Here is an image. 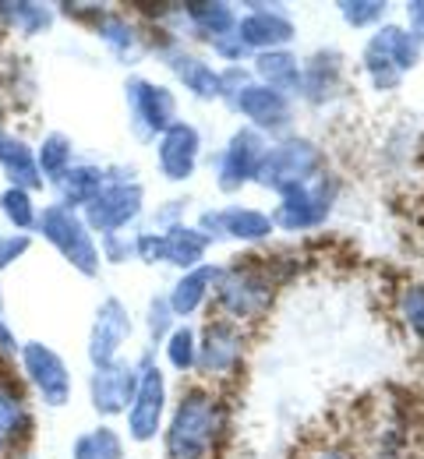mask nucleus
Segmentation results:
<instances>
[{
  "mask_svg": "<svg viewBox=\"0 0 424 459\" xmlns=\"http://www.w3.org/2000/svg\"><path fill=\"white\" fill-rule=\"evenodd\" d=\"M216 276H220V265L205 262L198 269H187L174 280V287L167 290V300L177 315V322H191L198 311H205L212 304V290H216Z\"/></svg>",
  "mask_w": 424,
  "mask_h": 459,
  "instance_id": "22",
  "label": "nucleus"
},
{
  "mask_svg": "<svg viewBox=\"0 0 424 459\" xmlns=\"http://www.w3.org/2000/svg\"><path fill=\"white\" fill-rule=\"evenodd\" d=\"M36 163H39L43 180L54 187L64 173L78 163V160H74V142H71L64 131H50V134H43V142L36 145Z\"/></svg>",
  "mask_w": 424,
  "mask_h": 459,
  "instance_id": "30",
  "label": "nucleus"
},
{
  "mask_svg": "<svg viewBox=\"0 0 424 459\" xmlns=\"http://www.w3.org/2000/svg\"><path fill=\"white\" fill-rule=\"evenodd\" d=\"M230 107V114H238L244 120V127H255L258 134H265L269 142L283 138L294 131V114H298V103L262 82H247L241 85L230 100H223Z\"/></svg>",
  "mask_w": 424,
  "mask_h": 459,
  "instance_id": "8",
  "label": "nucleus"
},
{
  "mask_svg": "<svg viewBox=\"0 0 424 459\" xmlns=\"http://www.w3.org/2000/svg\"><path fill=\"white\" fill-rule=\"evenodd\" d=\"M103 187H107V167H100V163H74V167L54 184L57 202L67 205V209H74V212H82Z\"/></svg>",
  "mask_w": 424,
  "mask_h": 459,
  "instance_id": "26",
  "label": "nucleus"
},
{
  "mask_svg": "<svg viewBox=\"0 0 424 459\" xmlns=\"http://www.w3.org/2000/svg\"><path fill=\"white\" fill-rule=\"evenodd\" d=\"M92 32L103 43V50L110 57H117L121 64H134L145 54V29L131 14H124V11L100 7V14L92 18Z\"/></svg>",
  "mask_w": 424,
  "mask_h": 459,
  "instance_id": "19",
  "label": "nucleus"
},
{
  "mask_svg": "<svg viewBox=\"0 0 424 459\" xmlns=\"http://www.w3.org/2000/svg\"><path fill=\"white\" fill-rule=\"evenodd\" d=\"M0 311H4V297H0Z\"/></svg>",
  "mask_w": 424,
  "mask_h": 459,
  "instance_id": "48",
  "label": "nucleus"
},
{
  "mask_svg": "<svg viewBox=\"0 0 424 459\" xmlns=\"http://www.w3.org/2000/svg\"><path fill=\"white\" fill-rule=\"evenodd\" d=\"M7 453H14V446H11V438H7V431L0 428V459L7 456Z\"/></svg>",
  "mask_w": 424,
  "mask_h": 459,
  "instance_id": "47",
  "label": "nucleus"
},
{
  "mask_svg": "<svg viewBox=\"0 0 424 459\" xmlns=\"http://www.w3.org/2000/svg\"><path fill=\"white\" fill-rule=\"evenodd\" d=\"M251 74H255V82H262V85H269V89H276V92H283V96H290L294 103H298V89H301V60L294 57L290 50H269V54H258V57H251Z\"/></svg>",
  "mask_w": 424,
  "mask_h": 459,
  "instance_id": "24",
  "label": "nucleus"
},
{
  "mask_svg": "<svg viewBox=\"0 0 424 459\" xmlns=\"http://www.w3.org/2000/svg\"><path fill=\"white\" fill-rule=\"evenodd\" d=\"M322 173H325V149L315 138L290 131V134L269 142V149L262 156V167L255 173V184L280 198L287 191L315 184Z\"/></svg>",
  "mask_w": 424,
  "mask_h": 459,
  "instance_id": "3",
  "label": "nucleus"
},
{
  "mask_svg": "<svg viewBox=\"0 0 424 459\" xmlns=\"http://www.w3.org/2000/svg\"><path fill=\"white\" fill-rule=\"evenodd\" d=\"M202 163V131L191 120H177L167 134L156 138V170L167 184L191 180Z\"/></svg>",
  "mask_w": 424,
  "mask_h": 459,
  "instance_id": "17",
  "label": "nucleus"
},
{
  "mask_svg": "<svg viewBox=\"0 0 424 459\" xmlns=\"http://www.w3.org/2000/svg\"><path fill=\"white\" fill-rule=\"evenodd\" d=\"M134 258L142 265H163L167 262V237H163V230H138L134 233Z\"/></svg>",
  "mask_w": 424,
  "mask_h": 459,
  "instance_id": "38",
  "label": "nucleus"
},
{
  "mask_svg": "<svg viewBox=\"0 0 424 459\" xmlns=\"http://www.w3.org/2000/svg\"><path fill=\"white\" fill-rule=\"evenodd\" d=\"M361 71H364V78H368V85H371L375 92H382V96H385V92H396V89L403 85V74L382 57L378 50H371V47L361 50Z\"/></svg>",
  "mask_w": 424,
  "mask_h": 459,
  "instance_id": "36",
  "label": "nucleus"
},
{
  "mask_svg": "<svg viewBox=\"0 0 424 459\" xmlns=\"http://www.w3.org/2000/svg\"><path fill=\"white\" fill-rule=\"evenodd\" d=\"M0 428L7 431V438H11L14 449H18L22 442H29V438H32V428H36L32 410L18 396V389H11L7 382H0Z\"/></svg>",
  "mask_w": 424,
  "mask_h": 459,
  "instance_id": "31",
  "label": "nucleus"
},
{
  "mask_svg": "<svg viewBox=\"0 0 424 459\" xmlns=\"http://www.w3.org/2000/svg\"><path fill=\"white\" fill-rule=\"evenodd\" d=\"M36 233L61 255L78 276L96 280V276L103 273L100 240H96V233L89 230V223L82 220V212L67 209V205H61V202H50V205L39 209Z\"/></svg>",
  "mask_w": 424,
  "mask_h": 459,
  "instance_id": "4",
  "label": "nucleus"
},
{
  "mask_svg": "<svg viewBox=\"0 0 424 459\" xmlns=\"http://www.w3.org/2000/svg\"><path fill=\"white\" fill-rule=\"evenodd\" d=\"M163 237H167V262L163 265H174L181 273L205 265V255H209L212 240L195 227V223H181V227L174 230H163Z\"/></svg>",
  "mask_w": 424,
  "mask_h": 459,
  "instance_id": "27",
  "label": "nucleus"
},
{
  "mask_svg": "<svg viewBox=\"0 0 424 459\" xmlns=\"http://www.w3.org/2000/svg\"><path fill=\"white\" fill-rule=\"evenodd\" d=\"M177 18L184 22V32L191 39H202L209 47V43L238 32L241 11L227 0H187V4H177Z\"/></svg>",
  "mask_w": 424,
  "mask_h": 459,
  "instance_id": "18",
  "label": "nucleus"
},
{
  "mask_svg": "<svg viewBox=\"0 0 424 459\" xmlns=\"http://www.w3.org/2000/svg\"><path fill=\"white\" fill-rule=\"evenodd\" d=\"M230 435V406L216 385L187 382L170 403L163 459H216Z\"/></svg>",
  "mask_w": 424,
  "mask_h": 459,
  "instance_id": "1",
  "label": "nucleus"
},
{
  "mask_svg": "<svg viewBox=\"0 0 424 459\" xmlns=\"http://www.w3.org/2000/svg\"><path fill=\"white\" fill-rule=\"evenodd\" d=\"M100 255H103V265H124L134 258V233H107L100 237Z\"/></svg>",
  "mask_w": 424,
  "mask_h": 459,
  "instance_id": "39",
  "label": "nucleus"
},
{
  "mask_svg": "<svg viewBox=\"0 0 424 459\" xmlns=\"http://www.w3.org/2000/svg\"><path fill=\"white\" fill-rule=\"evenodd\" d=\"M18 368L47 410H64L74 396V375L61 353L43 340H29L18 350Z\"/></svg>",
  "mask_w": 424,
  "mask_h": 459,
  "instance_id": "9",
  "label": "nucleus"
},
{
  "mask_svg": "<svg viewBox=\"0 0 424 459\" xmlns=\"http://www.w3.org/2000/svg\"><path fill=\"white\" fill-rule=\"evenodd\" d=\"M187 205H191V198L184 195V198H170V202H163L156 212H152V230H174L184 223V216H187Z\"/></svg>",
  "mask_w": 424,
  "mask_h": 459,
  "instance_id": "42",
  "label": "nucleus"
},
{
  "mask_svg": "<svg viewBox=\"0 0 424 459\" xmlns=\"http://www.w3.org/2000/svg\"><path fill=\"white\" fill-rule=\"evenodd\" d=\"M396 318L411 333V340L424 346V283L400 287V293H396Z\"/></svg>",
  "mask_w": 424,
  "mask_h": 459,
  "instance_id": "34",
  "label": "nucleus"
},
{
  "mask_svg": "<svg viewBox=\"0 0 424 459\" xmlns=\"http://www.w3.org/2000/svg\"><path fill=\"white\" fill-rule=\"evenodd\" d=\"M134 336V318L127 311L121 297H103L96 304L92 325H89V343H85V357L92 368H110L124 360V346Z\"/></svg>",
  "mask_w": 424,
  "mask_h": 459,
  "instance_id": "11",
  "label": "nucleus"
},
{
  "mask_svg": "<svg viewBox=\"0 0 424 459\" xmlns=\"http://www.w3.org/2000/svg\"><path fill=\"white\" fill-rule=\"evenodd\" d=\"M174 329H177V315H174V307H170L167 293L152 297V300L145 304V333H149V350H156V346L167 343V336H170Z\"/></svg>",
  "mask_w": 424,
  "mask_h": 459,
  "instance_id": "35",
  "label": "nucleus"
},
{
  "mask_svg": "<svg viewBox=\"0 0 424 459\" xmlns=\"http://www.w3.org/2000/svg\"><path fill=\"white\" fill-rule=\"evenodd\" d=\"M57 22V7L36 4V0H0V25L11 29L22 39H36L50 32Z\"/></svg>",
  "mask_w": 424,
  "mask_h": 459,
  "instance_id": "25",
  "label": "nucleus"
},
{
  "mask_svg": "<svg viewBox=\"0 0 424 459\" xmlns=\"http://www.w3.org/2000/svg\"><path fill=\"white\" fill-rule=\"evenodd\" d=\"M364 47L378 50L400 74H411L414 67H421V60H424V43L407 29V25H396V22L378 25Z\"/></svg>",
  "mask_w": 424,
  "mask_h": 459,
  "instance_id": "23",
  "label": "nucleus"
},
{
  "mask_svg": "<svg viewBox=\"0 0 424 459\" xmlns=\"http://www.w3.org/2000/svg\"><path fill=\"white\" fill-rule=\"evenodd\" d=\"M403 14H407V29L424 43V0H407Z\"/></svg>",
  "mask_w": 424,
  "mask_h": 459,
  "instance_id": "44",
  "label": "nucleus"
},
{
  "mask_svg": "<svg viewBox=\"0 0 424 459\" xmlns=\"http://www.w3.org/2000/svg\"><path fill=\"white\" fill-rule=\"evenodd\" d=\"M209 50H212V57L220 60L223 67H244V64H251V54H247V47L238 39V32H234V36H223V39H216V43H209Z\"/></svg>",
  "mask_w": 424,
  "mask_h": 459,
  "instance_id": "41",
  "label": "nucleus"
},
{
  "mask_svg": "<svg viewBox=\"0 0 424 459\" xmlns=\"http://www.w3.org/2000/svg\"><path fill=\"white\" fill-rule=\"evenodd\" d=\"M0 173H4L7 187H22V191H32V195L47 187L39 163H36V149L7 127H0Z\"/></svg>",
  "mask_w": 424,
  "mask_h": 459,
  "instance_id": "21",
  "label": "nucleus"
},
{
  "mask_svg": "<svg viewBox=\"0 0 424 459\" xmlns=\"http://www.w3.org/2000/svg\"><path fill=\"white\" fill-rule=\"evenodd\" d=\"M32 251V233H0V273L18 265L25 255Z\"/></svg>",
  "mask_w": 424,
  "mask_h": 459,
  "instance_id": "40",
  "label": "nucleus"
},
{
  "mask_svg": "<svg viewBox=\"0 0 424 459\" xmlns=\"http://www.w3.org/2000/svg\"><path fill=\"white\" fill-rule=\"evenodd\" d=\"M223 227L230 240H241V244H269L276 237L273 216L255 205H223Z\"/></svg>",
  "mask_w": 424,
  "mask_h": 459,
  "instance_id": "28",
  "label": "nucleus"
},
{
  "mask_svg": "<svg viewBox=\"0 0 424 459\" xmlns=\"http://www.w3.org/2000/svg\"><path fill=\"white\" fill-rule=\"evenodd\" d=\"M0 127H4V124H0Z\"/></svg>",
  "mask_w": 424,
  "mask_h": 459,
  "instance_id": "49",
  "label": "nucleus"
},
{
  "mask_svg": "<svg viewBox=\"0 0 424 459\" xmlns=\"http://www.w3.org/2000/svg\"><path fill=\"white\" fill-rule=\"evenodd\" d=\"M269 149V138L258 134L255 127H238L227 145L216 152L212 160V177H216V187L223 195H238L241 187L255 184V173L262 167V156Z\"/></svg>",
  "mask_w": 424,
  "mask_h": 459,
  "instance_id": "12",
  "label": "nucleus"
},
{
  "mask_svg": "<svg viewBox=\"0 0 424 459\" xmlns=\"http://www.w3.org/2000/svg\"><path fill=\"white\" fill-rule=\"evenodd\" d=\"M347 85V60L336 47H322L311 57L301 60V89H298V103L307 107H329L340 100Z\"/></svg>",
  "mask_w": 424,
  "mask_h": 459,
  "instance_id": "16",
  "label": "nucleus"
},
{
  "mask_svg": "<svg viewBox=\"0 0 424 459\" xmlns=\"http://www.w3.org/2000/svg\"><path fill=\"white\" fill-rule=\"evenodd\" d=\"M138 378H142L138 360H117L110 368H92V375H89V406H92V413L103 417V420L124 417L131 400H134V393H138Z\"/></svg>",
  "mask_w": 424,
  "mask_h": 459,
  "instance_id": "15",
  "label": "nucleus"
},
{
  "mask_svg": "<svg viewBox=\"0 0 424 459\" xmlns=\"http://www.w3.org/2000/svg\"><path fill=\"white\" fill-rule=\"evenodd\" d=\"M124 103H127V127L138 142L156 145L160 134H167L181 117H177V96L170 85L131 74L124 82Z\"/></svg>",
  "mask_w": 424,
  "mask_h": 459,
  "instance_id": "6",
  "label": "nucleus"
},
{
  "mask_svg": "<svg viewBox=\"0 0 424 459\" xmlns=\"http://www.w3.org/2000/svg\"><path fill=\"white\" fill-rule=\"evenodd\" d=\"M195 227L202 230V233H205L212 244H216V240H227V227H223V209H205V212H198Z\"/></svg>",
  "mask_w": 424,
  "mask_h": 459,
  "instance_id": "43",
  "label": "nucleus"
},
{
  "mask_svg": "<svg viewBox=\"0 0 424 459\" xmlns=\"http://www.w3.org/2000/svg\"><path fill=\"white\" fill-rule=\"evenodd\" d=\"M163 64H167L170 74L181 82L184 92H191L195 100H202V103L223 100V71H220L212 60H205L202 54L181 47V50H174Z\"/></svg>",
  "mask_w": 424,
  "mask_h": 459,
  "instance_id": "20",
  "label": "nucleus"
},
{
  "mask_svg": "<svg viewBox=\"0 0 424 459\" xmlns=\"http://www.w3.org/2000/svg\"><path fill=\"white\" fill-rule=\"evenodd\" d=\"M142 216H145V187H142V180H134V184H107L82 209V220L100 237L127 233V227H134Z\"/></svg>",
  "mask_w": 424,
  "mask_h": 459,
  "instance_id": "13",
  "label": "nucleus"
},
{
  "mask_svg": "<svg viewBox=\"0 0 424 459\" xmlns=\"http://www.w3.org/2000/svg\"><path fill=\"white\" fill-rule=\"evenodd\" d=\"M280 280L283 276L276 273V265L269 258H258V255H244V258L220 265L216 290H212L216 318H227L238 325L258 322L262 315H269Z\"/></svg>",
  "mask_w": 424,
  "mask_h": 459,
  "instance_id": "2",
  "label": "nucleus"
},
{
  "mask_svg": "<svg viewBox=\"0 0 424 459\" xmlns=\"http://www.w3.org/2000/svg\"><path fill=\"white\" fill-rule=\"evenodd\" d=\"M307 459H358L347 446H322L318 453H311Z\"/></svg>",
  "mask_w": 424,
  "mask_h": 459,
  "instance_id": "46",
  "label": "nucleus"
},
{
  "mask_svg": "<svg viewBox=\"0 0 424 459\" xmlns=\"http://www.w3.org/2000/svg\"><path fill=\"white\" fill-rule=\"evenodd\" d=\"M336 7L350 29H371V32L378 25H385V11H389L385 0H340Z\"/></svg>",
  "mask_w": 424,
  "mask_h": 459,
  "instance_id": "37",
  "label": "nucleus"
},
{
  "mask_svg": "<svg viewBox=\"0 0 424 459\" xmlns=\"http://www.w3.org/2000/svg\"><path fill=\"white\" fill-rule=\"evenodd\" d=\"M163 360H167V368L174 371V375H195V368H198V329L195 325H187L181 322L170 336H167V343H163Z\"/></svg>",
  "mask_w": 424,
  "mask_h": 459,
  "instance_id": "32",
  "label": "nucleus"
},
{
  "mask_svg": "<svg viewBox=\"0 0 424 459\" xmlns=\"http://www.w3.org/2000/svg\"><path fill=\"white\" fill-rule=\"evenodd\" d=\"M0 216L7 220V227L14 230V233H36V223H39V205H36L32 191L4 187V191H0Z\"/></svg>",
  "mask_w": 424,
  "mask_h": 459,
  "instance_id": "33",
  "label": "nucleus"
},
{
  "mask_svg": "<svg viewBox=\"0 0 424 459\" xmlns=\"http://www.w3.org/2000/svg\"><path fill=\"white\" fill-rule=\"evenodd\" d=\"M138 368H142L138 393L124 413V424H127V442L149 446L163 438V428L170 417V385H167V371L156 360V350H145L138 357Z\"/></svg>",
  "mask_w": 424,
  "mask_h": 459,
  "instance_id": "5",
  "label": "nucleus"
},
{
  "mask_svg": "<svg viewBox=\"0 0 424 459\" xmlns=\"http://www.w3.org/2000/svg\"><path fill=\"white\" fill-rule=\"evenodd\" d=\"M244 357H247L244 325L227 322V318H209L198 329V368H195V375L205 385L220 389L223 382H234L241 375Z\"/></svg>",
  "mask_w": 424,
  "mask_h": 459,
  "instance_id": "7",
  "label": "nucleus"
},
{
  "mask_svg": "<svg viewBox=\"0 0 424 459\" xmlns=\"http://www.w3.org/2000/svg\"><path fill=\"white\" fill-rule=\"evenodd\" d=\"M18 350H22V343H18V336H14V329H11V322L4 318V311H0V357H18Z\"/></svg>",
  "mask_w": 424,
  "mask_h": 459,
  "instance_id": "45",
  "label": "nucleus"
},
{
  "mask_svg": "<svg viewBox=\"0 0 424 459\" xmlns=\"http://www.w3.org/2000/svg\"><path fill=\"white\" fill-rule=\"evenodd\" d=\"M238 39L251 57L269 50H290V43L298 39V22L283 4H247L238 18Z\"/></svg>",
  "mask_w": 424,
  "mask_h": 459,
  "instance_id": "14",
  "label": "nucleus"
},
{
  "mask_svg": "<svg viewBox=\"0 0 424 459\" xmlns=\"http://www.w3.org/2000/svg\"><path fill=\"white\" fill-rule=\"evenodd\" d=\"M336 191H340L336 177L322 173L315 184L280 195L276 209L269 212L273 223H276V233L298 237V233H311V230L325 227V220L333 216V205H336Z\"/></svg>",
  "mask_w": 424,
  "mask_h": 459,
  "instance_id": "10",
  "label": "nucleus"
},
{
  "mask_svg": "<svg viewBox=\"0 0 424 459\" xmlns=\"http://www.w3.org/2000/svg\"><path fill=\"white\" fill-rule=\"evenodd\" d=\"M71 459H127L124 435L110 424H96L71 442Z\"/></svg>",
  "mask_w": 424,
  "mask_h": 459,
  "instance_id": "29",
  "label": "nucleus"
}]
</instances>
